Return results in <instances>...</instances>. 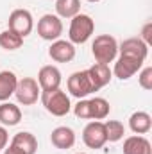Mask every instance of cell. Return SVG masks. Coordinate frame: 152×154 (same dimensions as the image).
Masks as SVG:
<instances>
[{
  "label": "cell",
  "instance_id": "30",
  "mask_svg": "<svg viewBox=\"0 0 152 154\" xmlns=\"http://www.w3.org/2000/svg\"><path fill=\"white\" fill-rule=\"evenodd\" d=\"M77 154H84V152H77Z\"/></svg>",
  "mask_w": 152,
  "mask_h": 154
},
{
  "label": "cell",
  "instance_id": "14",
  "mask_svg": "<svg viewBox=\"0 0 152 154\" xmlns=\"http://www.w3.org/2000/svg\"><path fill=\"white\" fill-rule=\"evenodd\" d=\"M88 74H90V79L93 82L95 91H99L100 88L108 86L109 81H111V77H113V72H111L109 65H100V63H95L93 66H90Z\"/></svg>",
  "mask_w": 152,
  "mask_h": 154
},
{
  "label": "cell",
  "instance_id": "18",
  "mask_svg": "<svg viewBox=\"0 0 152 154\" xmlns=\"http://www.w3.org/2000/svg\"><path fill=\"white\" fill-rule=\"evenodd\" d=\"M16 84H18V77L14 72L9 70L0 72V102H7L9 97L14 95Z\"/></svg>",
  "mask_w": 152,
  "mask_h": 154
},
{
  "label": "cell",
  "instance_id": "10",
  "mask_svg": "<svg viewBox=\"0 0 152 154\" xmlns=\"http://www.w3.org/2000/svg\"><path fill=\"white\" fill-rule=\"evenodd\" d=\"M61 70L54 65H45L41 66L38 72V84L41 88V91H52V90H57L61 86Z\"/></svg>",
  "mask_w": 152,
  "mask_h": 154
},
{
  "label": "cell",
  "instance_id": "27",
  "mask_svg": "<svg viewBox=\"0 0 152 154\" xmlns=\"http://www.w3.org/2000/svg\"><path fill=\"white\" fill-rule=\"evenodd\" d=\"M7 142H9V134H7V129L4 125H0V151H4L7 147Z\"/></svg>",
  "mask_w": 152,
  "mask_h": 154
},
{
  "label": "cell",
  "instance_id": "22",
  "mask_svg": "<svg viewBox=\"0 0 152 154\" xmlns=\"http://www.w3.org/2000/svg\"><path fill=\"white\" fill-rule=\"evenodd\" d=\"M23 45V38L20 34H16L14 31L11 29H5L4 32H0V47L4 50H18L20 47Z\"/></svg>",
  "mask_w": 152,
  "mask_h": 154
},
{
  "label": "cell",
  "instance_id": "28",
  "mask_svg": "<svg viewBox=\"0 0 152 154\" xmlns=\"http://www.w3.org/2000/svg\"><path fill=\"white\" fill-rule=\"evenodd\" d=\"M4 154H25V152H22L20 149H16L14 145H9V147H5L4 149Z\"/></svg>",
  "mask_w": 152,
  "mask_h": 154
},
{
  "label": "cell",
  "instance_id": "17",
  "mask_svg": "<svg viewBox=\"0 0 152 154\" xmlns=\"http://www.w3.org/2000/svg\"><path fill=\"white\" fill-rule=\"evenodd\" d=\"M22 120V109L13 102H2L0 104V124L4 127H13L20 124Z\"/></svg>",
  "mask_w": 152,
  "mask_h": 154
},
{
  "label": "cell",
  "instance_id": "25",
  "mask_svg": "<svg viewBox=\"0 0 152 154\" xmlns=\"http://www.w3.org/2000/svg\"><path fill=\"white\" fill-rule=\"evenodd\" d=\"M138 82L143 90L150 91L152 90V66H145L143 70H140V75H138Z\"/></svg>",
  "mask_w": 152,
  "mask_h": 154
},
{
  "label": "cell",
  "instance_id": "2",
  "mask_svg": "<svg viewBox=\"0 0 152 154\" xmlns=\"http://www.w3.org/2000/svg\"><path fill=\"white\" fill-rule=\"evenodd\" d=\"M39 99H41L45 109L54 116H65V115H68L70 109H72L70 97L61 88L52 90V91H41Z\"/></svg>",
  "mask_w": 152,
  "mask_h": 154
},
{
  "label": "cell",
  "instance_id": "24",
  "mask_svg": "<svg viewBox=\"0 0 152 154\" xmlns=\"http://www.w3.org/2000/svg\"><path fill=\"white\" fill-rule=\"evenodd\" d=\"M74 115L81 120H91V109H90V99H81L74 106Z\"/></svg>",
  "mask_w": 152,
  "mask_h": 154
},
{
  "label": "cell",
  "instance_id": "20",
  "mask_svg": "<svg viewBox=\"0 0 152 154\" xmlns=\"http://www.w3.org/2000/svg\"><path fill=\"white\" fill-rule=\"evenodd\" d=\"M81 13V0H56V14L59 18H74Z\"/></svg>",
  "mask_w": 152,
  "mask_h": 154
},
{
  "label": "cell",
  "instance_id": "15",
  "mask_svg": "<svg viewBox=\"0 0 152 154\" xmlns=\"http://www.w3.org/2000/svg\"><path fill=\"white\" fill-rule=\"evenodd\" d=\"M123 154H152V145L145 136L134 134V136L125 138V142H123Z\"/></svg>",
  "mask_w": 152,
  "mask_h": 154
},
{
  "label": "cell",
  "instance_id": "29",
  "mask_svg": "<svg viewBox=\"0 0 152 154\" xmlns=\"http://www.w3.org/2000/svg\"><path fill=\"white\" fill-rule=\"evenodd\" d=\"M86 2H91V4H95V2H100V0H86Z\"/></svg>",
  "mask_w": 152,
  "mask_h": 154
},
{
  "label": "cell",
  "instance_id": "16",
  "mask_svg": "<svg viewBox=\"0 0 152 154\" xmlns=\"http://www.w3.org/2000/svg\"><path fill=\"white\" fill-rule=\"evenodd\" d=\"M11 145H14L16 149H20L22 152H25V154H36V151H38V140L29 131L16 133L13 136V140H11Z\"/></svg>",
  "mask_w": 152,
  "mask_h": 154
},
{
  "label": "cell",
  "instance_id": "1",
  "mask_svg": "<svg viewBox=\"0 0 152 154\" xmlns=\"http://www.w3.org/2000/svg\"><path fill=\"white\" fill-rule=\"evenodd\" d=\"M91 54L97 63L109 65L118 57V41L111 34H100L91 43Z\"/></svg>",
  "mask_w": 152,
  "mask_h": 154
},
{
  "label": "cell",
  "instance_id": "21",
  "mask_svg": "<svg viewBox=\"0 0 152 154\" xmlns=\"http://www.w3.org/2000/svg\"><path fill=\"white\" fill-rule=\"evenodd\" d=\"M90 109H91V120H104L109 115L111 106L104 97H93L90 99Z\"/></svg>",
  "mask_w": 152,
  "mask_h": 154
},
{
  "label": "cell",
  "instance_id": "7",
  "mask_svg": "<svg viewBox=\"0 0 152 154\" xmlns=\"http://www.w3.org/2000/svg\"><path fill=\"white\" fill-rule=\"evenodd\" d=\"M143 59L136 57V56H129V54H120L116 57V63H114V68L111 70L113 75H116L122 81H127L134 74H138L143 66Z\"/></svg>",
  "mask_w": 152,
  "mask_h": 154
},
{
  "label": "cell",
  "instance_id": "13",
  "mask_svg": "<svg viewBox=\"0 0 152 154\" xmlns=\"http://www.w3.org/2000/svg\"><path fill=\"white\" fill-rule=\"evenodd\" d=\"M118 54H129V56H136L140 59H147L149 56V45H145L141 38H129L123 39L118 45Z\"/></svg>",
  "mask_w": 152,
  "mask_h": 154
},
{
  "label": "cell",
  "instance_id": "9",
  "mask_svg": "<svg viewBox=\"0 0 152 154\" xmlns=\"http://www.w3.org/2000/svg\"><path fill=\"white\" fill-rule=\"evenodd\" d=\"M38 34L45 41H56L63 34V22L57 14H43L38 20Z\"/></svg>",
  "mask_w": 152,
  "mask_h": 154
},
{
  "label": "cell",
  "instance_id": "19",
  "mask_svg": "<svg viewBox=\"0 0 152 154\" xmlns=\"http://www.w3.org/2000/svg\"><path fill=\"white\" fill-rule=\"evenodd\" d=\"M129 127L134 134H147L152 127V118L147 111H136L129 116Z\"/></svg>",
  "mask_w": 152,
  "mask_h": 154
},
{
  "label": "cell",
  "instance_id": "3",
  "mask_svg": "<svg viewBox=\"0 0 152 154\" xmlns=\"http://www.w3.org/2000/svg\"><path fill=\"white\" fill-rule=\"evenodd\" d=\"M95 32V22L90 14H82L79 13L72 18L70 22V29H68V41L74 45H82L93 36Z\"/></svg>",
  "mask_w": 152,
  "mask_h": 154
},
{
  "label": "cell",
  "instance_id": "12",
  "mask_svg": "<svg viewBox=\"0 0 152 154\" xmlns=\"http://www.w3.org/2000/svg\"><path fill=\"white\" fill-rule=\"evenodd\" d=\"M50 142L56 149H72L75 145V131L68 125H59L52 131Z\"/></svg>",
  "mask_w": 152,
  "mask_h": 154
},
{
  "label": "cell",
  "instance_id": "6",
  "mask_svg": "<svg viewBox=\"0 0 152 154\" xmlns=\"http://www.w3.org/2000/svg\"><path fill=\"white\" fill-rule=\"evenodd\" d=\"M82 142L88 149H102L108 143V136H106V127L104 122L100 120H91L84 131H82Z\"/></svg>",
  "mask_w": 152,
  "mask_h": 154
},
{
  "label": "cell",
  "instance_id": "8",
  "mask_svg": "<svg viewBox=\"0 0 152 154\" xmlns=\"http://www.w3.org/2000/svg\"><path fill=\"white\" fill-rule=\"evenodd\" d=\"M66 86H68L70 95H72V97H75V99H79V100H81V99H86L90 93H93V91H95L93 82H91V79H90L88 70L74 72L72 75L68 77Z\"/></svg>",
  "mask_w": 152,
  "mask_h": 154
},
{
  "label": "cell",
  "instance_id": "11",
  "mask_svg": "<svg viewBox=\"0 0 152 154\" xmlns=\"http://www.w3.org/2000/svg\"><path fill=\"white\" fill-rule=\"evenodd\" d=\"M48 56L56 63H70L75 57V45L66 39H56L48 48Z\"/></svg>",
  "mask_w": 152,
  "mask_h": 154
},
{
  "label": "cell",
  "instance_id": "5",
  "mask_svg": "<svg viewBox=\"0 0 152 154\" xmlns=\"http://www.w3.org/2000/svg\"><path fill=\"white\" fill-rule=\"evenodd\" d=\"M7 29L14 31L22 38H27L32 32V29H34V18H32L31 11H27V9H14L9 14Z\"/></svg>",
  "mask_w": 152,
  "mask_h": 154
},
{
  "label": "cell",
  "instance_id": "26",
  "mask_svg": "<svg viewBox=\"0 0 152 154\" xmlns=\"http://www.w3.org/2000/svg\"><path fill=\"white\" fill-rule=\"evenodd\" d=\"M141 41L145 43V45H152V22H147L145 25H143V29H141Z\"/></svg>",
  "mask_w": 152,
  "mask_h": 154
},
{
  "label": "cell",
  "instance_id": "23",
  "mask_svg": "<svg viewBox=\"0 0 152 154\" xmlns=\"http://www.w3.org/2000/svg\"><path fill=\"white\" fill-rule=\"evenodd\" d=\"M104 127H106V136H108V142L116 143L123 138L125 134V127L120 120H108L104 122Z\"/></svg>",
  "mask_w": 152,
  "mask_h": 154
},
{
  "label": "cell",
  "instance_id": "4",
  "mask_svg": "<svg viewBox=\"0 0 152 154\" xmlns=\"http://www.w3.org/2000/svg\"><path fill=\"white\" fill-rule=\"evenodd\" d=\"M41 95V88H39L38 81L32 79V77H23V79H18V84H16V90H14V97L20 104L23 106H32L36 104Z\"/></svg>",
  "mask_w": 152,
  "mask_h": 154
}]
</instances>
